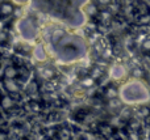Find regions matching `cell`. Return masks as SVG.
<instances>
[{"label": "cell", "mask_w": 150, "mask_h": 140, "mask_svg": "<svg viewBox=\"0 0 150 140\" xmlns=\"http://www.w3.org/2000/svg\"><path fill=\"white\" fill-rule=\"evenodd\" d=\"M45 43L50 56L58 63L70 65L83 60L88 54V43L80 34L69 29L55 26L45 29Z\"/></svg>", "instance_id": "obj_1"}, {"label": "cell", "mask_w": 150, "mask_h": 140, "mask_svg": "<svg viewBox=\"0 0 150 140\" xmlns=\"http://www.w3.org/2000/svg\"><path fill=\"white\" fill-rule=\"evenodd\" d=\"M91 0H32L36 10L52 17L57 22L70 29H82L88 17L84 12L86 5Z\"/></svg>", "instance_id": "obj_2"}, {"label": "cell", "mask_w": 150, "mask_h": 140, "mask_svg": "<svg viewBox=\"0 0 150 140\" xmlns=\"http://www.w3.org/2000/svg\"><path fill=\"white\" fill-rule=\"evenodd\" d=\"M120 98L128 106L150 104V85L146 80L129 77L120 84Z\"/></svg>", "instance_id": "obj_3"}, {"label": "cell", "mask_w": 150, "mask_h": 140, "mask_svg": "<svg viewBox=\"0 0 150 140\" xmlns=\"http://www.w3.org/2000/svg\"><path fill=\"white\" fill-rule=\"evenodd\" d=\"M16 29H17L20 38L29 43H34L40 37V26L36 18L30 16H24V17L17 18Z\"/></svg>", "instance_id": "obj_4"}, {"label": "cell", "mask_w": 150, "mask_h": 140, "mask_svg": "<svg viewBox=\"0 0 150 140\" xmlns=\"http://www.w3.org/2000/svg\"><path fill=\"white\" fill-rule=\"evenodd\" d=\"M1 107H3V114L4 115H13L18 113L20 110L24 109V105L20 104L17 97L11 96V94L3 92V101H1Z\"/></svg>", "instance_id": "obj_5"}, {"label": "cell", "mask_w": 150, "mask_h": 140, "mask_svg": "<svg viewBox=\"0 0 150 140\" xmlns=\"http://www.w3.org/2000/svg\"><path fill=\"white\" fill-rule=\"evenodd\" d=\"M128 76H129V71L122 63H113L108 68V79L117 84L124 83L128 79Z\"/></svg>", "instance_id": "obj_6"}, {"label": "cell", "mask_w": 150, "mask_h": 140, "mask_svg": "<svg viewBox=\"0 0 150 140\" xmlns=\"http://www.w3.org/2000/svg\"><path fill=\"white\" fill-rule=\"evenodd\" d=\"M1 88L3 92L11 94V96L18 97L20 94H24V84H21L17 79L1 77Z\"/></svg>", "instance_id": "obj_7"}, {"label": "cell", "mask_w": 150, "mask_h": 140, "mask_svg": "<svg viewBox=\"0 0 150 140\" xmlns=\"http://www.w3.org/2000/svg\"><path fill=\"white\" fill-rule=\"evenodd\" d=\"M32 58L36 60L37 63H46L49 62L50 58V52L47 49L46 43L45 42H38V43H34L33 46V51H32Z\"/></svg>", "instance_id": "obj_8"}, {"label": "cell", "mask_w": 150, "mask_h": 140, "mask_svg": "<svg viewBox=\"0 0 150 140\" xmlns=\"http://www.w3.org/2000/svg\"><path fill=\"white\" fill-rule=\"evenodd\" d=\"M46 63H42V65L38 67V70H37V77H38L40 80H42L44 83L45 81L54 80V79L58 76L57 68L52 64H46Z\"/></svg>", "instance_id": "obj_9"}, {"label": "cell", "mask_w": 150, "mask_h": 140, "mask_svg": "<svg viewBox=\"0 0 150 140\" xmlns=\"http://www.w3.org/2000/svg\"><path fill=\"white\" fill-rule=\"evenodd\" d=\"M41 88L42 85L40 83V79L37 76H34L24 85V94L28 98H36L38 94H41Z\"/></svg>", "instance_id": "obj_10"}, {"label": "cell", "mask_w": 150, "mask_h": 140, "mask_svg": "<svg viewBox=\"0 0 150 140\" xmlns=\"http://www.w3.org/2000/svg\"><path fill=\"white\" fill-rule=\"evenodd\" d=\"M101 96L105 101L109 100H115L120 97V85L115 81H111L109 84H107L103 89H101Z\"/></svg>", "instance_id": "obj_11"}, {"label": "cell", "mask_w": 150, "mask_h": 140, "mask_svg": "<svg viewBox=\"0 0 150 140\" xmlns=\"http://www.w3.org/2000/svg\"><path fill=\"white\" fill-rule=\"evenodd\" d=\"M95 132L98 134V135L100 136L101 139L108 140L109 138H112V136H113L117 132V131H116V127H115V126H112L111 123L100 122V123H99V126H98V128H96Z\"/></svg>", "instance_id": "obj_12"}, {"label": "cell", "mask_w": 150, "mask_h": 140, "mask_svg": "<svg viewBox=\"0 0 150 140\" xmlns=\"http://www.w3.org/2000/svg\"><path fill=\"white\" fill-rule=\"evenodd\" d=\"M17 5L12 1V0H3L1 1V7H0V12H1V20L5 21L8 18L13 17L16 12Z\"/></svg>", "instance_id": "obj_13"}, {"label": "cell", "mask_w": 150, "mask_h": 140, "mask_svg": "<svg viewBox=\"0 0 150 140\" xmlns=\"http://www.w3.org/2000/svg\"><path fill=\"white\" fill-rule=\"evenodd\" d=\"M24 109L30 111L32 114H40V113L44 110V105H42L41 101H38L37 98H29L28 102L24 105Z\"/></svg>", "instance_id": "obj_14"}, {"label": "cell", "mask_w": 150, "mask_h": 140, "mask_svg": "<svg viewBox=\"0 0 150 140\" xmlns=\"http://www.w3.org/2000/svg\"><path fill=\"white\" fill-rule=\"evenodd\" d=\"M57 140H73V130L66 125H59L57 127Z\"/></svg>", "instance_id": "obj_15"}, {"label": "cell", "mask_w": 150, "mask_h": 140, "mask_svg": "<svg viewBox=\"0 0 150 140\" xmlns=\"http://www.w3.org/2000/svg\"><path fill=\"white\" fill-rule=\"evenodd\" d=\"M129 77L132 79H140V80H146V68L141 65H136L129 71Z\"/></svg>", "instance_id": "obj_16"}, {"label": "cell", "mask_w": 150, "mask_h": 140, "mask_svg": "<svg viewBox=\"0 0 150 140\" xmlns=\"http://www.w3.org/2000/svg\"><path fill=\"white\" fill-rule=\"evenodd\" d=\"M140 50L144 55H146V54L150 55V36H145V38L141 41Z\"/></svg>", "instance_id": "obj_17"}, {"label": "cell", "mask_w": 150, "mask_h": 140, "mask_svg": "<svg viewBox=\"0 0 150 140\" xmlns=\"http://www.w3.org/2000/svg\"><path fill=\"white\" fill-rule=\"evenodd\" d=\"M93 1L99 5V8H100V9H103V8H108L109 5L113 3V0H93Z\"/></svg>", "instance_id": "obj_18"}, {"label": "cell", "mask_w": 150, "mask_h": 140, "mask_svg": "<svg viewBox=\"0 0 150 140\" xmlns=\"http://www.w3.org/2000/svg\"><path fill=\"white\" fill-rule=\"evenodd\" d=\"M12 1L15 3L16 5H20L21 7V5H25V4H28V3H30L32 0H12Z\"/></svg>", "instance_id": "obj_19"}]
</instances>
